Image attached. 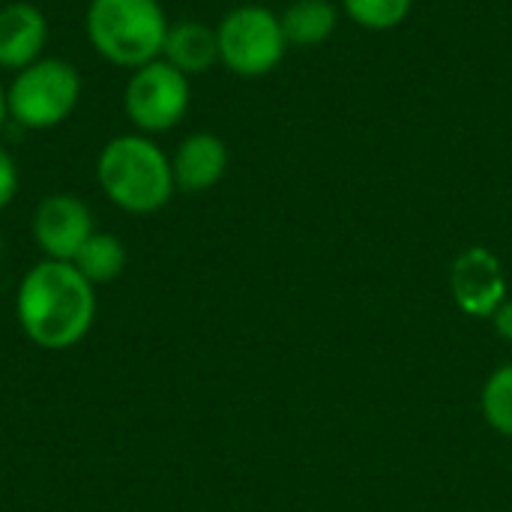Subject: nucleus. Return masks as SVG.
I'll use <instances>...</instances> for the list:
<instances>
[{"label":"nucleus","mask_w":512,"mask_h":512,"mask_svg":"<svg viewBox=\"0 0 512 512\" xmlns=\"http://www.w3.org/2000/svg\"><path fill=\"white\" fill-rule=\"evenodd\" d=\"M21 333L42 351H69L87 339L96 321V285L72 261L42 258L33 264L15 294Z\"/></svg>","instance_id":"f257e3e1"},{"label":"nucleus","mask_w":512,"mask_h":512,"mask_svg":"<svg viewBox=\"0 0 512 512\" xmlns=\"http://www.w3.org/2000/svg\"><path fill=\"white\" fill-rule=\"evenodd\" d=\"M96 180L105 198L132 216L162 210L177 192L171 156H165V150L141 132L117 135L99 150Z\"/></svg>","instance_id":"f03ea898"},{"label":"nucleus","mask_w":512,"mask_h":512,"mask_svg":"<svg viewBox=\"0 0 512 512\" xmlns=\"http://www.w3.org/2000/svg\"><path fill=\"white\" fill-rule=\"evenodd\" d=\"M168 27L159 0H90L84 12L87 42L120 69H141L159 60Z\"/></svg>","instance_id":"7ed1b4c3"},{"label":"nucleus","mask_w":512,"mask_h":512,"mask_svg":"<svg viewBox=\"0 0 512 512\" xmlns=\"http://www.w3.org/2000/svg\"><path fill=\"white\" fill-rule=\"evenodd\" d=\"M81 75L63 57H39L36 63L15 72L6 87V108L9 120L42 132L66 123L81 99Z\"/></svg>","instance_id":"20e7f679"},{"label":"nucleus","mask_w":512,"mask_h":512,"mask_svg":"<svg viewBox=\"0 0 512 512\" xmlns=\"http://www.w3.org/2000/svg\"><path fill=\"white\" fill-rule=\"evenodd\" d=\"M219 63H225L234 75L261 78L273 72L288 48L282 33V21L267 6H237L231 9L219 27Z\"/></svg>","instance_id":"39448f33"},{"label":"nucleus","mask_w":512,"mask_h":512,"mask_svg":"<svg viewBox=\"0 0 512 512\" xmlns=\"http://www.w3.org/2000/svg\"><path fill=\"white\" fill-rule=\"evenodd\" d=\"M192 102V84L189 75L174 69L168 60L144 63L141 69H132L126 90H123V111L135 132L141 135H159L174 129Z\"/></svg>","instance_id":"423d86ee"},{"label":"nucleus","mask_w":512,"mask_h":512,"mask_svg":"<svg viewBox=\"0 0 512 512\" xmlns=\"http://www.w3.org/2000/svg\"><path fill=\"white\" fill-rule=\"evenodd\" d=\"M96 231L90 207L78 195H48L36 204L30 234L39 252L51 261H72L87 237Z\"/></svg>","instance_id":"0eeeda50"},{"label":"nucleus","mask_w":512,"mask_h":512,"mask_svg":"<svg viewBox=\"0 0 512 512\" xmlns=\"http://www.w3.org/2000/svg\"><path fill=\"white\" fill-rule=\"evenodd\" d=\"M450 288L456 306L477 321L492 318L510 297H507V276L495 252L486 246H471L453 261Z\"/></svg>","instance_id":"6e6552de"},{"label":"nucleus","mask_w":512,"mask_h":512,"mask_svg":"<svg viewBox=\"0 0 512 512\" xmlns=\"http://www.w3.org/2000/svg\"><path fill=\"white\" fill-rule=\"evenodd\" d=\"M48 21L36 3L15 0L0 6V69L21 72L45 57Z\"/></svg>","instance_id":"1a4fd4ad"},{"label":"nucleus","mask_w":512,"mask_h":512,"mask_svg":"<svg viewBox=\"0 0 512 512\" xmlns=\"http://www.w3.org/2000/svg\"><path fill=\"white\" fill-rule=\"evenodd\" d=\"M174 186L180 192H207L213 189L228 171V147L213 132H192L180 141L171 156Z\"/></svg>","instance_id":"9d476101"},{"label":"nucleus","mask_w":512,"mask_h":512,"mask_svg":"<svg viewBox=\"0 0 512 512\" xmlns=\"http://www.w3.org/2000/svg\"><path fill=\"white\" fill-rule=\"evenodd\" d=\"M162 60H168L183 75H204L219 63V39L216 27L204 21H177L168 27Z\"/></svg>","instance_id":"9b49d317"},{"label":"nucleus","mask_w":512,"mask_h":512,"mask_svg":"<svg viewBox=\"0 0 512 512\" xmlns=\"http://www.w3.org/2000/svg\"><path fill=\"white\" fill-rule=\"evenodd\" d=\"M279 21L288 45L312 48L333 36L339 24V12L330 0H297L279 15Z\"/></svg>","instance_id":"f8f14e48"},{"label":"nucleus","mask_w":512,"mask_h":512,"mask_svg":"<svg viewBox=\"0 0 512 512\" xmlns=\"http://www.w3.org/2000/svg\"><path fill=\"white\" fill-rule=\"evenodd\" d=\"M72 264L90 285H108L126 267V246L108 231H93L72 258Z\"/></svg>","instance_id":"ddd939ff"},{"label":"nucleus","mask_w":512,"mask_h":512,"mask_svg":"<svg viewBox=\"0 0 512 512\" xmlns=\"http://www.w3.org/2000/svg\"><path fill=\"white\" fill-rule=\"evenodd\" d=\"M480 408L486 423L498 432L512 438V363H504L501 369H495L483 387L480 396Z\"/></svg>","instance_id":"4468645a"},{"label":"nucleus","mask_w":512,"mask_h":512,"mask_svg":"<svg viewBox=\"0 0 512 512\" xmlns=\"http://www.w3.org/2000/svg\"><path fill=\"white\" fill-rule=\"evenodd\" d=\"M345 3V12L366 30H393L399 27L414 0H342Z\"/></svg>","instance_id":"2eb2a0df"},{"label":"nucleus","mask_w":512,"mask_h":512,"mask_svg":"<svg viewBox=\"0 0 512 512\" xmlns=\"http://www.w3.org/2000/svg\"><path fill=\"white\" fill-rule=\"evenodd\" d=\"M18 165L12 159V153L0 144V210H6L15 195H18Z\"/></svg>","instance_id":"dca6fc26"},{"label":"nucleus","mask_w":512,"mask_h":512,"mask_svg":"<svg viewBox=\"0 0 512 512\" xmlns=\"http://www.w3.org/2000/svg\"><path fill=\"white\" fill-rule=\"evenodd\" d=\"M492 321H495L498 336H504L507 342H512V300H507V303L492 315Z\"/></svg>","instance_id":"f3484780"},{"label":"nucleus","mask_w":512,"mask_h":512,"mask_svg":"<svg viewBox=\"0 0 512 512\" xmlns=\"http://www.w3.org/2000/svg\"><path fill=\"white\" fill-rule=\"evenodd\" d=\"M6 120H9V108H6V87H3V81H0V129L6 126Z\"/></svg>","instance_id":"a211bd4d"},{"label":"nucleus","mask_w":512,"mask_h":512,"mask_svg":"<svg viewBox=\"0 0 512 512\" xmlns=\"http://www.w3.org/2000/svg\"><path fill=\"white\" fill-rule=\"evenodd\" d=\"M0 258H3V234H0Z\"/></svg>","instance_id":"6ab92c4d"}]
</instances>
